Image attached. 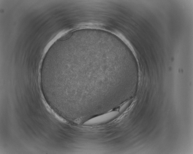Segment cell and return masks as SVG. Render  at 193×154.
I'll return each mask as SVG.
<instances>
[{
    "instance_id": "1",
    "label": "cell",
    "mask_w": 193,
    "mask_h": 154,
    "mask_svg": "<svg viewBox=\"0 0 193 154\" xmlns=\"http://www.w3.org/2000/svg\"><path fill=\"white\" fill-rule=\"evenodd\" d=\"M118 112L113 111L108 112L93 118L84 123L86 125L97 124L107 122L115 117Z\"/></svg>"
},
{
    "instance_id": "2",
    "label": "cell",
    "mask_w": 193,
    "mask_h": 154,
    "mask_svg": "<svg viewBox=\"0 0 193 154\" xmlns=\"http://www.w3.org/2000/svg\"><path fill=\"white\" fill-rule=\"evenodd\" d=\"M71 33H68L62 37L60 39L61 40H64L69 38L71 35Z\"/></svg>"
}]
</instances>
